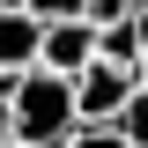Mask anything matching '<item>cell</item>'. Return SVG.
<instances>
[{"label": "cell", "mask_w": 148, "mask_h": 148, "mask_svg": "<svg viewBox=\"0 0 148 148\" xmlns=\"http://www.w3.org/2000/svg\"><path fill=\"white\" fill-rule=\"evenodd\" d=\"M141 82H148V15H141Z\"/></svg>", "instance_id": "10"}, {"label": "cell", "mask_w": 148, "mask_h": 148, "mask_svg": "<svg viewBox=\"0 0 148 148\" xmlns=\"http://www.w3.org/2000/svg\"><path fill=\"white\" fill-rule=\"evenodd\" d=\"M0 8H22V0H0Z\"/></svg>", "instance_id": "12"}, {"label": "cell", "mask_w": 148, "mask_h": 148, "mask_svg": "<svg viewBox=\"0 0 148 148\" xmlns=\"http://www.w3.org/2000/svg\"><path fill=\"white\" fill-rule=\"evenodd\" d=\"M59 148H133V141H126L119 126H74V133H67Z\"/></svg>", "instance_id": "7"}, {"label": "cell", "mask_w": 148, "mask_h": 148, "mask_svg": "<svg viewBox=\"0 0 148 148\" xmlns=\"http://www.w3.org/2000/svg\"><path fill=\"white\" fill-rule=\"evenodd\" d=\"M82 15L104 30V22H126V15H141V0H82Z\"/></svg>", "instance_id": "8"}, {"label": "cell", "mask_w": 148, "mask_h": 148, "mask_svg": "<svg viewBox=\"0 0 148 148\" xmlns=\"http://www.w3.org/2000/svg\"><path fill=\"white\" fill-rule=\"evenodd\" d=\"M119 133H126L133 148H148V82L126 96V111H119Z\"/></svg>", "instance_id": "6"}, {"label": "cell", "mask_w": 148, "mask_h": 148, "mask_svg": "<svg viewBox=\"0 0 148 148\" xmlns=\"http://www.w3.org/2000/svg\"><path fill=\"white\" fill-rule=\"evenodd\" d=\"M74 126H82V111H74V82L52 74V67H30V74L15 82V141L59 148Z\"/></svg>", "instance_id": "1"}, {"label": "cell", "mask_w": 148, "mask_h": 148, "mask_svg": "<svg viewBox=\"0 0 148 148\" xmlns=\"http://www.w3.org/2000/svg\"><path fill=\"white\" fill-rule=\"evenodd\" d=\"M133 89H141V74H133V67L89 59V67L74 74V111H82V126H119V111H126Z\"/></svg>", "instance_id": "2"}, {"label": "cell", "mask_w": 148, "mask_h": 148, "mask_svg": "<svg viewBox=\"0 0 148 148\" xmlns=\"http://www.w3.org/2000/svg\"><path fill=\"white\" fill-rule=\"evenodd\" d=\"M37 45H45V22L30 8H0V74H30Z\"/></svg>", "instance_id": "4"}, {"label": "cell", "mask_w": 148, "mask_h": 148, "mask_svg": "<svg viewBox=\"0 0 148 148\" xmlns=\"http://www.w3.org/2000/svg\"><path fill=\"white\" fill-rule=\"evenodd\" d=\"M0 148H37V141H0Z\"/></svg>", "instance_id": "11"}, {"label": "cell", "mask_w": 148, "mask_h": 148, "mask_svg": "<svg viewBox=\"0 0 148 148\" xmlns=\"http://www.w3.org/2000/svg\"><path fill=\"white\" fill-rule=\"evenodd\" d=\"M96 59V22L89 15H59V22H45V45H37V67H52V74H82Z\"/></svg>", "instance_id": "3"}, {"label": "cell", "mask_w": 148, "mask_h": 148, "mask_svg": "<svg viewBox=\"0 0 148 148\" xmlns=\"http://www.w3.org/2000/svg\"><path fill=\"white\" fill-rule=\"evenodd\" d=\"M37 22H59V15H82V0H22Z\"/></svg>", "instance_id": "9"}, {"label": "cell", "mask_w": 148, "mask_h": 148, "mask_svg": "<svg viewBox=\"0 0 148 148\" xmlns=\"http://www.w3.org/2000/svg\"><path fill=\"white\" fill-rule=\"evenodd\" d=\"M141 15H148V8H141ZM141 15L104 22V30H96V59H111V67H133V74H141Z\"/></svg>", "instance_id": "5"}, {"label": "cell", "mask_w": 148, "mask_h": 148, "mask_svg": "<svg viewBox=\"0 0 148 148\" xmlns=\"http://www.w3.org/2000/svg\"><path fill=\"white\" fill-rule=\"evenodd\" d=\"M141 8H148V0H141Z\"/></svg>", "instance_id": "13"}]
</instances>
